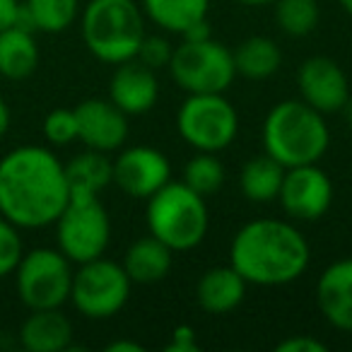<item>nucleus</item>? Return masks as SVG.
Listing matches in <instances>:
<instances>
[{"label":"nucleus","instance_id":"nucleus-1","mask_svg":"<svg viewBox=\"0 0 352 352\" xmlns=\"http://www.w3.org/2000/svg\"><path fill=\"white\" fill-rule=\"evenodd\" d=\"M70 201L65 164L39 145H22L0 160V215L20 230L56 225Z\"/></svg>","mask_w":352,"mask_h":352},{"label":"nucleus","instance_id":"nucleus-2","mask_svg":"<svg viewBox=\"0 0 352 352\" xmlns=\"http://www.w3.org/2000/svg\"><path fill=\"white\" fill-rule=\"evenodd\" d=\"M311 249L304 234L285 220L246 222L230 244V265L249 285L280 287L304 275Z\"/></svg>","mask_w":352,"mask_h":352},{"label":"nucleus","instance_id":"nucleus-3","mask_svg":"<svg viewBox=\"0 0 352 352\" xmlns=\"http://www.w3.org/2000/svg\"><path fill=\"white\" fill-rule=\"evenodd\" d=\"M331 131L321 111L302 99L275 104L263 121V147L285 169L316 164L328 150Z\"/></svg>","mask_w":352,"mask_h":352},{"label":"nucleus","instance_id":"nucleus-4","mask_svg":"<svg viewBox=\"0 0 352 352\" xmlns=\"http://www.w3.org/2000/svg\"><path fill=\"white\" fill-rule=\"evenodd\" d=\"M80 32L94 58L118 65L138 56L145 39V15L135 0H89Z\"/></svg>","mask_w":352,"mask_h":352},{"label":"nucleus","instance_id":"nucleus-5","mask_svg":"<svg viewBox=\"0 0 352 352\" xmlns=\"http://www.w3.org/2000/svg\"><path fill=\"white\" fill-rule=\"evenodd\" d=\"M210 227L206 198L184 182H169L147 198V230L171 251H191Z\"/></svg>","mask_w":352,"mask_h":352},{"label":"nucleus","instance_id":"nucleus-6","mask_svg":"<svg viewBox=\"0 0 352 352\" xmlns=\"http://www.w3.org/2000/svg\"><path fill=\"white\" fill-rule=\"evenodd\" d=\"M166 68L176 87L186 94H222L236 78L232 51L215 39L182 41L174 46Z\"/></svg>","mask_w":352,"mask_h":352},{"label":"nucleus","instance_id":"nucleus-7","mask_svg":"<svg viewBox=\"0 0 352 352\" xmlns=\"http://www.w3.org/2000/svg\"><path fill=\"white\" fill-rule=\"evenodd\" d=\"M179 135L196 152H222L239 133V113L222 94H188L176 111Z\"/></svg>","mask_w":352,"mask_h":352},{"label":"nucleus","instance_id":"nucleus-8","mask_svg":"<svg viewBox=\"0 0 352 352\" xmlns=\"http://www.w3.org/2000/svg\"><path fill=\"white\" fill-rule=\"evenodd\" d=\"M15 287L30 311L60 309L70 299L73 261L60 249L27 251L15 268Z\"/></svg>","mask_w":352,"mask_h":352},{"label":"nucleus","instance_id":"nucleus-9","mask_svg":"<svg viewBox=\"0 0 352 352\" xmlns=\"http://www.w3.org/2000/svg\"><path fill=\"white\" fill-rule=\"evenodd\" d=\"M131 278L121 263L109 261L104 256L80 263L73 273L70 302L85 318L102 321L121 311L131 299Z\"/></svg>","mask_w":352,"mask_h":352},{"label":"nucleus","instance_id":"nucleus-10","mask_svg":"<svg viewBox=\"0 0 352 352\" xmlns=\"http://www.w3.org/2000/svg\"><path fill=\"white\" fill-rule=\"evenodd\" d=\"M58 249L73 263H87L104 256L111 241V220L99 196H70L56 220Z\"/></svg>","mask_w":352,"mask_h":352},{"label":"nucleus","instance_id":"nucleus-11","mask_svg":"<svg viewBox=\"0 0 352 352\" xmlns=\"http://www.w3.org/2000/svg\"><path fill=\"white\" fill-rule=\"evenodd\" d=\"M278 201L292 220H321L333 203L331 176L316 164H299L285 169Z\"/></svg>","mask_w":352,"mask_h":352},{"label":"nucleus","instance_id":"nucleus-12","mask_svg":"<svg viewBox=\"0 0 352 352\" xmlns=\"http://www.w3.org/2000/svg\"><path fill=\"white\" fill-rule=\"evenodd\" d=\"M113 184L131 198H150L171 182V164L164 152L150 145L126 147L111 160Z\"/></svg>","mask_w":352,"mask_h":352},{"label":"nucleus","instance_id":"nucleus-13","mask_svg":"<svg viewBox=\"0 0 352 352\" xmlns=\"http://www.w3.org/2000/svg\"><path fill=\"white\" fill-rule=\"evenodd\" d=\"M297 87L302 102L321 111L323 116L340 111L350 97V82H347L345 70L328 56H311L299 65Z\"/></svg>","mask_w":352,"mask_h":352},{"label":"nucleus","instance_id":"nucleus-14","mask_svg":"<svg viewBox=\"0 0 352 352\" xmlns=\"http://www.w3.org/2000/svg\"><path fill=\"white\" fill-rule=\"evenodd\" d=\"M75 118L78 140H82L89 150H121L128 138V116L111 99H85L75 107Z\"/></svg>","mask_w":352,"mask_h":352},{"label":"nucleus","instance_id":"nucleus-15","mask_svg":"<svg viewBox=\"0 0 352 352\" xmlns=\"http://www.w3.org/2000/svg\"><path fill=\"white\" fill-rule=\"evenodd\" d=\"M109 99L121 109L126 116L147 113L160 99V80L155 70L147 68L138 58L118 63L109 82Z\"/></svg>","mask_w":352,"mask_h":352},{"label":"nucleus","instance_id":"nucleus-16","mask_svg":"<svg viewBox=\"0 0 352 352\" xmlns=\"http://www.w3.org/2000/svg\"><path fill=\"white\" fill-rule=\"evenodd\" d=\"M316 304L333 328L352 333V258L336 261L318 275Z\"/></svg>","mask_w":352,"mask_h":352},{"label":"nucleus","instance_id":"nucleus-17","mask_svg":"<svg viewBox=\"0 0 352 352\" xmlns=\"http://www.w3.org/2000/svg\"><path fill=\"white\" fill-rule=\"evenodd\" d=\"M20 342L30 352H63L73 342V323L60 309H34L22 323Z\"/></svg>","mask_w":352,"mask_h":352},{"label":"nucleus","instance_id":"nucleus-18","mask_svg":"<svg viewBox=\"0 0 352 352\" xmlns=\"http://www.w3.org/2000/svg\"><path fill=\"white\" fill-rule=\"evenodd\" d=\"M246 285L249 283L232 265H215L201 275L196 285V299L203 311L222 316L234 311L244 302Z\"/></svg>","mask_w":352,"mask_h":352},{"label":"nucleus","instance_id":"nucleus-19","mask_svg":"<svg viewBox=\"0 0 352 352\" xmlns=\"http://www.w3.org/2000/svg\"><path fill=\"white\" fill-rule=\"evenodd\" d=\"M174 251L166 244H162L155 236H142L133 241L131 249L123 256V270L128 273L131 283L135 285H155L164 280L171 270V258Z\"/></svg>","mask_w":352,"mask_h":352},{"label":"nucleus","instance_id":"nucleus-20","mask_svg":"<svg viewBox=\"0 0 352 352\" xmlns=\"http://www.w3.org/2000/svg\"><path fill=\"white\" fill-rule=\"evenodd\" d=\"M39 65L34 32L12 25L0 32V75L6 80H27Z\"/></svg>","mask_w":352,"mask_h":352},{"label":"nucleus","instance_id":"nucleus-21","mask_svg":"<svg viewBox=\"0 0 352 352\" xmlns=\"http://www.w3.org/2000/svg\"><path fill=\"white\" fill-rule=\"evenodd\" d=\"M65 179H68L70 196H99L104 188L113 184V164L107 152L87 147L65 164Z\"/></svg>","mask_w":352,"mask_h":352},{"label":"nucleus","instance_id":"nucleus-22","mask_svg":"<svg viewBox=\"0 0 352 352\" xmlns=\"http://www.w3.org/2000/svg\"><path fill=\"white\" fill-rule=\"evenodd\" d=\"M232 58H234L236 75H241L246 80H254V82L273 78L280 70V63H283L280 46L270 36H258V34L241 41L232 51Z\"/></svg>","mask_w":352,"mask_h":352},{"label":"nucleus","instance_id":"nucleus-23","mask_svg":"<svg viewBox=\"0 0 352 352\" xmlns=\"http://www.w3.org/2000/svg\"><path fill=\"white\" fill-rule=\"evenodd\" d=\"M142 15L160 30L184 34L191 25L206 20L210 0H142Z\"/></svg>","mask_w":352,"mask_h":352},{"label":"nucleus","instance_id":"nucleus-24","mask_svg":"<svg viewBox=\"0 0 352 352\" xmlns=\"http://www.w3.org/2000/svg\"><path fill=\"white\" fill-rule=\"evenodd\" d=\"M80 15V0H25L22 3L20 22L32 32L60 34Z\"/></svg>","mask_w":352,"mask_h":352},{"label":"nucleus","instance_id":"nucleus-25","mask_svg":"<svg viewBox=\"0 0 352 352\" xmlns=\"http://www.w3.org/2000/svg\"><path fill=\"white\" fill-rule=\"evenodd\" d=\"M283 176H285V166L278 160H273L268 152L256 155L241 166V174H239L241 193L251 203H270L278 198L280 186H283Z\"/></svg>","mask_w":352,"mask_h":352},{"label":"nucleus","instance_id":"nucleus-26","mask_svg":"<svg viewBox=\"0 0 352 352\" xmlns=\"http://www.w3.org/2000/svg\"><path fill=\"white\" fill-rule=\"evenodd\" d=\"M184 184L198 196H212L225 186V166L215 152H196L184 166Z\"/></svg>","mask_w":352,"mask_h":352},{"label":"nucleus","instance_id":"nucleus-27","mask_svg":"<svg viewBox=\"0 0 352 352\" xmlns=\"http://www.w3.org/2000/svg\"><path fill=\"white\" fill-rule=\"evenodd\" d=\"M275 22L287 36H307L316 30L318 10L316 0H275Z\"/></svg>","mask_w":352,"mask_h":352},{"label":"nucleus","instance_id":"nucleus-28","mask_svg":"<svg viewBox=\"0 0 352 352\" xmlns=\"http://www.w3.org/2000/svg\"><path fill=\"white\" fill-rule=\"evenodd\" d=\"M44 138L49 145L63 147L78 140V118H75V109H54L49 116L44 118Z\"/></svg>","mask_w":352,"mask_h":352},{"label":"nucleus","instance_id":"nucleus-29","mask_svg":"<svg viewBox=\"0 0 352 352\" xmlns=\"http://www.w3.org/2000/svg\"><path fill=\"white\" fill-rule=\"evenodd\" d=\"M22 254L25 249H22L20 227H15L10 220L0 215V280L15 273Z\"/></svg>","mask_w":352,"mask_h":352},{"label":"nucleus","instance_id":"nucleus-30","mask_svg":"<svg viewBox=\"0 0 352 352\" xmlns=\"http://www.w3.org/2000/svg\"><path fill=\"white\" fill-rule=\"evenodd\" d=\"M171 54H174V46H171L164 36H147L145 34L135 58L140 60V63H145L147 68L157 70V68H166V65H169Z\"/></svg>","mask_w":352,"mask_h":352},{"label":"nucleus","instance_id":"nucleus-31","mask_svg":"<svg viewBox=\"0 0 352 352\" xmlns=\"http://www.w3.org/2000/svg\"><path fill=\"white\" fill-rule=\"evenodd\" d=\"M278 352H326V342L316 340L311 336H289L275 345Z\"/></svg>","mask_w":352,"mask_h":352},{"label":"nucleus","instance_id":"nucleus-32","mask_svg":"<svg viewBox=\"0 0 352 352\" xmlns=\"http://www.w3.org/2000/svg\"><path fill=\"white\" fill-rule=\"evenodd\" d=\"M166 350H169V352H193V350H198L196 333H193L188 326L176 328L174 340L169 342V347H166Z\"/></svg>","mask_w":352,"mask_h":352},{"label":"nucleus","instance_id":"nucleus-33","mask_svg":"<svg viewBox=\"0 0 352 352\" xmlns=\"http://www.w3.org/2000/svg\"><path fill=\"white\" fill-rule=\"evenodd\" d=\"M22 3L20 0H0V32L20 22Z\"/></svg>","mask_w":352,"mask_h":352},{"label":"nucleus","instance_id":"nucleus-34","mask_svg":"<svg viewBox=\"0 0 352 352\" xmlns=\"http://www.w3.org/2000/svg\"><path fill=\"white\" fill-rule=\"evenodd\" d=\"M182 39L184 41H206V39H212V30H210V22H208V17L188 27V30L182 34Z\"/></svg>","mask_w":352,"mask_h":352},{"label":"nucleus","instance_id":"nucleus-35","mask_svg":"<svg viewBox=\"0 0 352 352\" xmlns=\"http://www.w3.org/2000/svg\"><path fill=\"white\" fill-rule=\"evenodd\" d=\"M107 352H142V345L131 340H116V342H109Z\"/></svg>","mask_w":352,"mask_h":352},{"label":"nucleus","instance_id":"nucleus-36","mask_svg":"<svg viewBox=\"0 0 352 352\" xmlns=\"http://www.w3.org/2000/svg\"><path fill=\"white\" fill-rule=\"evenodd\" d=\"M10 128V107L6 104V99L0 97V138L6 135Z\"/></svg>","mask_w":352,"mask_h":352},{"label":"nucleus","instance_id":"nucleus-37","mask_svg":"<svg viewBox=\"0 0 352 352\" xmlns=\"http://www.w3.org/2000/svg\"><path fill=\"white\" fill-rule=\"evenodd\" d=\"M340 111H342V118H345L347 128H350V131H352V94H350V97H347L345 107H342Z\"/></svg>","mask_w":352,"mask_h":352},{"label":"nucleus","instance_id":"nucleus-38","mask_svg":"<svg viewBox=\"0 0 352 352\" xmlns=\"http://www.w3.org/2000/svg\"><path fill=\"white\" fill-rule=\"evenodd\" d=\"M236 3H241V6H254V8H258V6H273L275 0H236Z\"/></svg>","mask_w":352,"mask_h":352},{"label":"nucleus","instance_id":"nucleus-39","mask_svg":"<svg viewBox=\"0 0 352 352\" xmlns=\"http://www.w3.org/2000/svg\"><path fill=\"white\" fill-rule=\"evenodd\" d=\"M340 6H342V10H345L347 15L352 17V0H340Z\"/></svg>","mask_w":352,"mask_h":352}]
</instances>
